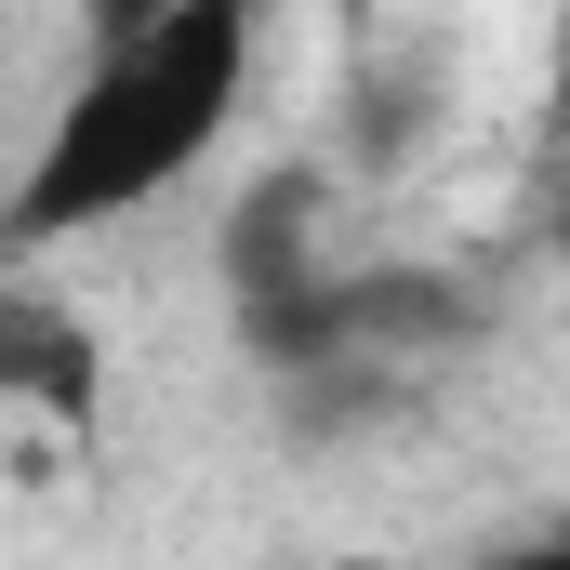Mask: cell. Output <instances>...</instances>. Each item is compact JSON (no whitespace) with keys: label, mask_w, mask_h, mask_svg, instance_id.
<instances>
[{"label":"cell","mask_w":570,"mask_h":570,"mask_svg":"<svg viewBox=\"0 0 570 570\" xmlns=\"http://www.w3.org/2000/svg\"><path fill=\"white\" fill-rule=\"evenodd\" d=\"M558 134H570V0H558Z\"/></svg>","instance_id":"obj_4"},{"label":"cell","mask_w":570,"mask_h":570,"mask_svg":"<svg viewBox=\"0 0 570 570\" xmlns=\"http://www.w3.org/2000/svg\"><path fill=\"white\" fill-rule=\"evenodd\" d=\"M159 13H173V0H80V27H94V40H134V27H159Z\"/></svg>","instance_id":"obj_2"},{"label":"cell","mask_w":570,"mask_h":570,"mask_svg":"<svg viewBox=\"0 0 570 570\" xmlns=\"http://www.w3.org/2000/svg\"><path fill=\"white\" fill-rule=\"evenodd\" d=\"M478 570H570V531H531V544H504V558H478Z\"/></svg>","instance_id":"obj_3"},{"label":"cell","mask_w":570,"mask_h":570,"mask_svg":"<svg viewBox=\"0 0 570 570\" xmlns=\"http://www.w3.org/2000/svg\"><path fill=\"white\" fill-rule=\"evenodd\" d=\"M266 67V0H173L134 40H94L80 80L53 94V120L13 173V253H67L94 226H120L146 199H173L213 146L239 134Z\"/></svg>","instance_id":"obj_1"},{"label":"cell","mask_w":570,"mask_h":570,"mask_svg":"<svg viewBox=\"0 0 570 570\" xmlns=\"http://www.w3.org/2000/svg\"><path fill=\"white\" fill-rule=\"evenodd\" d=\"M558 253H570V213H558Z\"/></svg>","instance_id":"obj_5"}]
</instances>
